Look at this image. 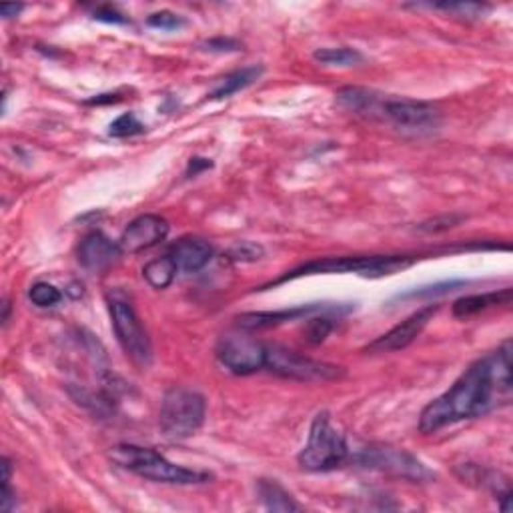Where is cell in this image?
<instances>
[{
	"instance_id": "1",
	"label": "cell",
	"mask_w": 513,
	"mask_h": 513,
	"mask_svg": "<svg viewBox=\"0 0 513 513\" xmlns=\"http://www.w3.org/2000/svg\"><path fill=\"white\" fill-rule=\"evenodd\" d=\"M511 339L469 365L446 394L423 407L420 431L436 433L451 423L475 420L511 403Z\"/></svg>"
},
{
	"instance_id": "2",
	"label": "cell",
	"mask_w": 513,
	"mask_h": 513,
	"mask_svg": "<svg viewBox=\"0 0 513 513\" xmlns=\"http://www.w3.org/2000/svg\"><path fill=\"white\" fill-rule=\"evenodd\" d=\"M109 457L119 467L127 469V472L135 473L138 477H145V480H149V482H156V483L195 485V483H205L211 480V473L177 465V464L169 462L164 456H161L159 451L149 449V447L130 446V443H120V446L111 447Z\"/></svg>"
},
{
	"instance_id": "3",
	"label": "cell",
	"mask_w": 513,
	"mask_h": 513,
	"mask_svg": "<svg viewBox=\"0 0 513 513\" xmlns=\"http://www.w3.org/2000/svg\"><path fill=\"white\" fill-rule=\"evenodd\" d=\"M367 119L387 123L399 133L423 137L431 135L441 125V112L429 102L413 99H391L385 94H376Z\"/></svg>"
},
{
	"instance_id": "4",
	"label": "cell",
	"mask_w": 513,
	"mask_h": 513,
	"mask_svg": "<svg viewBox=\"0 0 513 513\" xmlns=\"http://www.w3.org/2000/svg\"><path fill=\"white\" fill-rule=\"evenodd\" d=\"M207 403L197 391L185 387H172L163 397L159 428L163 436L171 441H182L201 429L205 421Z\"/></svg>"
},
{
	"instance_id": "5",
	"label": "cell",
	"mask_w": 513,
	"mask_h": 513,
	"mask_svg": "<svg viewBox=\"0 0 513 513\" xmlns=\"http://www.w3.org/2000/svg\"><path fill=\"white\" fill-rule=\"evenodd\" d=\"M415 263L410 255H371V257H329L295 269L289 275L281 277L277 283L297 279L303 275H329V273H355L363 277H385L403 271Z\"/></svg>"
},
{
	"instance_id": "6",
	"label": "cell",
	"mask_w": 513,
	"mask_h": 513,
	"mask_svg": "<svg viewBox=\"0 0 513 513\" xmlns=\"http://www.w3.org/2000/svg\"><path fill=\"white\" fill-rule=\"evenodd\" d=\"M349 459V447L327 413H319L311 423L309 439L297 457L305 472H332Z\"/></svg>"
},
{
	"instance_id": "7",
	"label": "cell",
	"mask_w": 513,
	"mask_h": 513,
	"mask_svg": "<svg viewBox=\"0 0 513 513\" xmlns=\"http://www.w3.org/2000/svg\"><path fill=\"white\" fill-rule=\"evenodd\" d=\"M353 464L365 469H376V472L394 475L411 483H428L436 480L431 469L415 456H411L410 451L384 446V443H373V446L359 449L353 456Z\"/></svg>"
},
{
	"instance_id": "8",
	"label": "cell",
	"mask_w": 513,
	"mask_h": 513,
	"mask_svg": "<svg viewBox=\"0 0 513 513\" xmlns=\"http://www.w3.org/2000/svg\"><path fill=\"white\" fill-rule=\"evenodd\" d=\"M109 311L112 319V329H115L117 341L123 347L130 361L138 367H149L153 359L151 339L146 335L141 319L135 313L133 303H130L123 293L109 295Z\"/></svg>"
},
{
	"instance_id": "9",
	"label": "cell",
	"mask_w": 513,
	"mask_h": 513,
	"mask_svg": "<svg viewBox=\"0 0 513 513\" xmlns=\"http://www.w3.org/2000/svg\"><path fill=\"white\" fill-rule=\"evenodd\" d=\"M265 369L295 381H335L345 376V369L339 365L305 358L283 345H267Z\"/></svg>"
},
{
	"instance_id": "10",
	"label": "cell",
	"mask_w": 513,
	"mask_h": 513,
	"mask_svg": "<svg viewBox=\"0 0 513 513\" xmlns=\"http://www.w3.org/2000/svg\"><path fill=\"white\" fill-rule=\"evenodd\" d=\"M215 353L223 367L234 373V376H253V373L265 369L267 345L249 335H223L217 343Z\"/></svg>"
},
{
	"instance_id": "11",
	"label": "cell",
	"mask_w": 513,
	"mask_h": 513,
	"mask_svg": "<svg viewBox=\"0 0 513 513\" xmlns=\"http://www.w3.org/2000/svg\"><path fill=\"white\" fill-rule=\"evenodd\" d=\"M439 311V305H428L420 311H415L413 315L407 317L402 323L395 325L391 332H387L385 335L377 337L376 341H371L365 351L369 353H394V351H402L405 347H410L420 333L423 332L428 323L431 321V317L436 315Z\"/></svg>"
},
{
	"instance_id": "12",
	"label": "cell",
	"mask_w": 513,
	"mask_h": 513,
	"mask_svg": "<svg viewBox=\"0 0 513 513\" xmlns=\"http://www.w3.org/2000/svg\"><path fill=\"white\" fill-rule=\"evenodd\" d=\"M169 234V223L159 215H141L127 225L120 234L119 247L123 253H141V251L159 245Z\"/></svg>"
},
{
	"instance_id": "13",
	"label": "cell",
	"mask_w": 513,
	"mask_h": 513,
	"mask_svg": "<svg viewBox=\"0 0 513 513\" xmlns=\"http://www.w3.org/2000/svg\"><path fill=\"white\" fill-rule=\"evenodd\" d=\"M119 243H112L107 234L94 231L81 241L78 247V263H81L86 271L101 273L104 269H109L115 261L120 257Z\"/></svg>"
},
{
	"instance_id": "14",
	"label": "cell",
	"mask_w": 513,
	"mask_h": 513,
	"mask_svg": "<svg viewBox=\"0 0 513 513\" xmlns=\"http://www.w3.org/2000/svg\"><path fill=\"white\" fill-rule=\"evenodd\" d=\"M169 257L175 261L179 271L195 273L213 259V247L205 239L185 237L169 249Z\"/></svg>"
},
{
	"instance_id": "15",
	"label": "cell",
	"mask_w": 513,
	"mask_h": 513,
	"mask_svg": "<svg viewBox=\"0 0 513 513\" xmlns=\"http://www.w3.org/2000/svg\"><path fill=\"white\" fill-rule=\"evenodd\" d=\"M323 309L321 305H303L295 309H281V311H257V313H243L237 317V323L243 332H261V329H271L287 321L299 319L303 315H309L313 311Z\"/></svg>"
},
{
	"instance_id": "16",
	"label": "cell",
	"mask_w": 513,
	"mask_h": 513,
	"mask_svg": "<svg viewBox=\"0 0 513 513\" xmlns=\"http://www.w3.org/2000/svg\"><path fill=\"white\" fill-rule=\"evenodd\" d=\"M509 303H511V289L483 293V295H469V297H462L454 303V315L459 319H467L491 307L509 305Z\"/></svg>"
},
{
	"instance_id": "17",
	"label": "cell",
	"mask_w": 513,
	"mask_h": 513,
	"mask_svg": "<svg viewBox=\"0 0 513 513\" xmlns=\"http://www.w3.org/2000/svg\"><path fill=\"white\" fill-rule=\"evenodd\" d=\"M257 493L269 511H301V506L293 500V495L275 480H259Z\"/></svg>"
},
{
	"instance_id": "18",
	"label": "cell",
	"mask_w": 513,
	"mask_h": 513,
	"mask_svg": "<svg viewBox=\"0 0 513 513\" xmlns=\"http://www.w3.org/2000/svg\"><path fill=\"white\" fill-rule=\"evenodd\" d=\"M261 73H263V68L261 66H247V68H241V71L227 75L221 81V84L211 93V99H227L231 97V94L247 89L249 84H253L257 81Z\"/></svg>"
},
{
	"instance_id": "19",
	"label": "cell",
	"mask_w": 513,
	"mask_h": 513,
	"mask_svg": "<svg viewBox=\"0 0 513 513\" xmlns=\"http://www.w3.org/2000/svg\"><path fill=\"white\" fill-rule=\"evenodd\" d=\"M177 271L179 269L175 265V261L167 255L149 261V263L143 267V277L153 289H167V287L175 281Z\"/></svg>"
},
{
	"instance_id": "20",
	"label": "cell",
	"mask_w": 513,
	"mask_h": 513,
	"mask_svg": "<svg viewBox=\"0 0 513 513\" xmlns=\"http://www.w3.org/2000/svg\"><path fill=\"white\" fill-rule=\"evenodd\" d=\"M313 58L317 63L325 66H355L363 63V55L359 50L349 47H339V49H319L315 50Z\"/></svg>"
},
{
	"instance_id": "21",
	"label": "cell",
	"mask_w": 513,
	"mask_h": 513,
	"mask_svg": "<svg viewBox=\"0 0 513 513\" xmlns=\"http://www.w3.org/2000/svg\"><path fill=\"white\" fill-rule=\"evenodd\" d=\"M141 133H145V125L133 115V112H125V115H120L117 120H112L109 127V135L117 138H127Z\"/></svg>"
},
{
	"instance_id": "22",
	"label": "cell",
	"mask_w": 513,
	"mask_h": 513,
	"mask_svg": "<svg viewBox=\"0 0 513 513\" xmlns=\"http://www.w3.org/2000/svg\"><path fill=\"white\" fill-rule=\"evenodd\" d=\"M29 299L37 307H55L63 299V293L50 283H34L29 291Z\"/></svg>"
},
{
	"instance_id": "23",
	"label": "cell",
	"mask_w": 513,
	"mask_h": 513,
	"mask_svg": "<svg viewBox=\"0 0 513 513\" xmlns=\"http://www.w3.org/2000/svg\"><path fill=\"white\" fill-rule=\"evenodd\" d=\"M429 8H438V11H446L462 19H480L488 13V6L480 3H441V4H428Z\"/></svg>"
},
{
	"instance_id": "24",
	"label": "cell",
	"mask_w": 513,
	"mask_h": 513,
	"mask_svg": "<svg viewBox=\"0 0 513 513\" xmlns=\"http://www.w3.org/2000/svg\"><path fill=\"white\" fill-rule=\"evenodd\" d=\"M333 332V321L329 317H315L309 319L305 329H303V339L311 345H319L323 343L327 335Z\"/></svg>"
},
{
	"instance_id": "25",
	"label": "cell",
	"mask_w": 513,
	"mask_h": 513,
	"mask_svg": "<svg viewBox=\"0 0 513 513\" xmlns=\"http://www.w3.org/2000/svg\"><path fill=\"white\" fill-rule=\"evenodd\" d=\"M146 24L153 26V29H161V31H177V29H181L182 24H185V21H182L181 16L175 13L161 11V13L151 14Z\"/></svg>"
},
{
	"instance_id": "26",
	"label": "cell",
	"mask_w": 513,
	"mask_h": 513,
	"mask_svg": "<svg viewBox=\"0 0 513 513\" xmlns=\"http://www.w3.org/2000/svg\"><path fill=\"white\" fill-rule=\"evenodd\" d=\"M263 247L261 245H255V243H249V241H245V243H239V245H234L231 251H229V259H233V261H243V263H245V261H257V259H261L263 257Z\"/></svg>"
},
{
	"instance_id": "27",
	"label": "cell",
	"mask_w": 513,
	"mask_h": 513,
	"mask_svg": "<svg viewBox=\"0 0 513 513\" xmlns=\"http://www.w3.org/2000/svg\"><path fill=\"white\" fill-rule=\"evenodd\" d=\"M93 19L101 21V22H109V24H127L128 22L125 14H120L119 11H115V8H111V6H102V8H99V11H94Z\"/></svg>"
},
{
	"instance_id": "28",
	"label": "cell",
	"mask_w": 513,
	"mask_h": 513,
	"mask_svg": "<svg viewBox=\"0 0 513 513\" xmlns=\"http://www.w3.org/2000/svg\"><path fill=\"white\" fill-rule=\"evenodd\" d=\"M16 506L14 491L11 490V482H3V495H0V511L8 513L13 511Z\"/></svg>"
},
{
	"instance_id": "29",
	"label": "cell",
	"mask_w": 513,
	"mask_h": 513,
	"mask_svg": "<svg viewBox=\"0 0 513 513\" xmlns=\"http://www.w3.org/2000/svg\"><path fill=\"white\" fill-rule=\"evenodd\" d=\"M207 50H217V52H227V50H237L239 45L231 39H213L205 42Z\"/></svg>"
},
{
	"instance_id": "30",
	"label": "cell",
	"mask_w": 513,
	"mask_h": 513,
	"mask_svg": "<svg viewBox=\"0 0 513 513\" xmlns=\"http://www.w3.org/2000/svg\"><path fill=\"white\" fill-rule=\"evenodd\" d=\"M22 4H3L0 6V13H3L4 19H13V16L19 14L22 11Z\"/></svg>"
},
{
	"instance_id": "31",
	"label": "cell",
	"mask_w": 513,
	"mask_h": 513,
	"mask_svg": "<svg viewBox=\"0 0 513 513\" xmlns=\"http://www.w3.org/2000/svg\"><path fill=\"white\" fill-rule=\"evenodd\" d=\"M208 167H211V163H208L207 159H190L189 171H193V175H197L199 171H201V169H208Z\"/></svg>"
}]
</instances>
